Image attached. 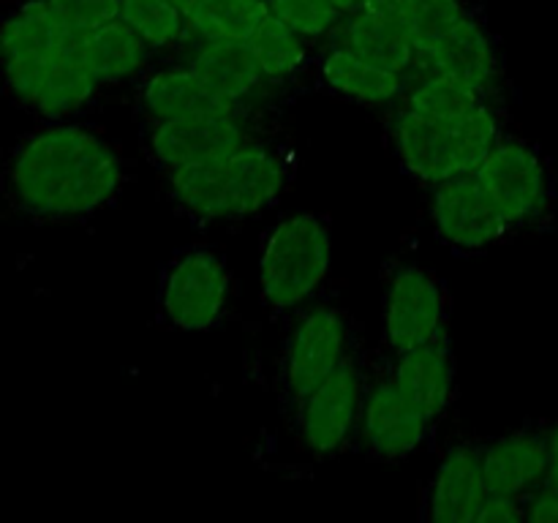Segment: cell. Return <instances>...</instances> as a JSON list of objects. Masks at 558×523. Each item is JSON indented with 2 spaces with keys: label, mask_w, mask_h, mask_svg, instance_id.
Returning a JSON list of instances; mask_svg holds the SVG:
<instances>
[{
  "label": "cell",
  "mask_w": 558,
  "mask_h": 523,
  "mask_svg": "<svg viewBox=\"0 0 558 523\" xmlns=\"http://www.w3.org/2000/svg\"><path fill=\"white\" fill-rule=\"evenodd\" d=\"M123 163L107 136L52 120L16 142L3 167V196L33 221L85 218L114 199Z\"/></svg>",
  "instance_id": "1"
},
{
  "label": "cell",
  "mask_w": 558,
  "mask_h": 523,
  "mask_svg": "<svg viewBox=\"0 0 558 523\" xmlns=\"http://www.w3.org/2000/svg\"><path fill=\"white\" fill-rule=\"evenodd\" d=\"M47 3L65 27L82 36L118 20L120 11V0H47Z\"/></svg>",
  "instance_id": "29"
},
{
  "label": "cell",
  "mask_w": 558,
  "mask_h": 523,
  "mask_svg": "<svg viewBox=\"0 0 558 523\" xmlns=\"http://www.w3.org/2000/svg\"><path fill=\"white\" fill-rule=\"evenodd\" d=\"M381 330L392 354L436 341L445 332V292L434 272L401 265L390 272L381 300Z\"/></svg>",
  "instance_id": "8"
},
{
  "label": "cell",
  "mask_w": 558,
  "mask_h": 523,
  "mask_svg": "<svg viewBox=\"0 0 558 523\" xmlns=\"http://www.w3.org/2000/svg\"><path fill=\"white\" fill-rule=\"evenodd\" d=\"M401 167L425 185L474 172L501 139V123L488 104L458 118H428L401 107L390 125Z\"/></svg>",
  "instance_id": "4"
},
{
  "label": "cell",
  "mask_w": 558,
  "mask_h": 523,
  "mask_svg": "<svg viewBox=\"0 0 558 523\" xmlns=\"http://www.w3.org/2000/svg\"><path fill=\"white\" fill-rule=\"evenodd\" d=\"M430 419L392 376L374 381L365 390L363 412H360V436L363 445L385 461H398L417 450L425 441Z\"/></svg>",
  "instance_id": "12"
},
{
  "label": "cell",
  "mask_w": 558,
  "mask_h": 523,
  "mask_svg": "<svg viewBox=\"0 0 558 523\" xmlns=\"http://www.w3.org/2000/svg\"><path fill=\"white\" fill-rule=\"evenodd\" d=\"M267 9L303 38L327 36L347 20L330 0H267Z\"/></svg>",
  "instance_id": "28"
},
{
  "label": "cell",
  "mask_w": 558,
  "mask_h": 523,
  "mask_svg": "<svg viewBox=\"0 0 558 523\" xmlns=\"http://www.w3.org/2000/svg\"><path fill=\"white\" fill-rule=\"evenodd\" d=\"M490 202L499 207L510 227L534 221L548 210L550 174L543 156L521 139L496 142L485 161L474 169Z\"/></svg>",
  "instance_id": "7"
},
{
  "label": "cell",
  "mask_w": 558,
  "mask_h": 523,
  "mask_svg": "<svg viewBox=\"0 0 558 523\" xmlns=\"http://www.w3.org/2000/svg\"><path fill=\"white\" fill-rule=\"evenodd\" d=\"M545 439H548V474H545V485L558 490V425L550 428Z\"/></svg>",
  "instance_id": "32"
},
{
  "label": "cell",
  "mask_w": 558,
  "mask_h": 523,
  "mask_svg": "<svg viewBox=\"0 0 558 523\" xmlns=\"http://www.w3.org/2000/svg\"><path fill=\"white\" fill-rule=\"evenodd\" d=\"M469 14L472 11L463 5V0H407V25L417 49V60Z\"/></svg>",
  "instance_id": "27"
},
{
  "label": "cell",
  "mask_w": 558,
  "mask_h": 523,
  "mask_svg": "<svg viewBox=\"0 0 558 523\" xmlns=\"http://www.w3.org/2000/svg\"><path fill=\"white\" fill-rule=\"evenodd\" d=\"M140 101L153 123L194 118V114H243L238 104H232L216 87L207 85L189 63L169 65V69L147 76Z\"/></svg>",
  "instance_id": "15"
},
{
  "label": "cell",
  "mask_w": 558,
  "mask_h": 523,
  "mask_svg": "<svg viewBox=\"0 0 558 523\" xmlns=\"http://www.w3.org/2000/svg\"><path fill=\"white\" fill-rule=\"evenodd\" d=\"M118 16L153 49L174 47L189 31L183 11L174 0H120Z\"/></svg>",
  "instance_id": "26"
},
{
  "label": "cell",
  "mask_w": 558,
  "mask_h": 523,
  "mask_svg": "<svg viewBox=\"0 0 558 523\" xmlns=\"http://www.w3.org/2000/svg\"><path fill=\"white\" fill-rule=\"evenodd\" d=\"M365 379L352 357L322 381L314 392L298 401V430L305 450L314 455H336L360 428V412L365 401Z\"/></svg>",
  "instance_id": "9"
},
{
  "label": "cell",
  "mask_w": 558,
  "mask_h": 523,
  "mask_svg": "<svg viewBox=\"0 0 558 523\" xmlns=\"http://www.w3.org/2000/svg\"><path fill=\"white\" fill-rule=\"evenodd\" d=\"M229 292L232 278L221 256L207 248H191L169 265L158 305L174 330L202 332L221 321Z\"/></svg>",
  "instance_id": "6"
},
{
  "label": "cell",
  "mask_w": 558,
  "mask_h": 523,
  "mask_svg": "<svg viewBox=\"0 0 558 523\" xmlns=\"http://www.w3.org/2000/svg\"><path fill=\"white\" fill-rule=\"evenodd\" d=\"M267 16V0H196L185 25L199 41H251Z\"/></svg>",
  "instance_id": "23"
},
{
  "label": "cell",
  "mask_w": 558,
  "mask_h": 523,
  "mask_svg": "<svg viewBox=\"0 0 558 523\" xmlns=\"http://www.w3.org/2000/svg\"><path fill=\"white\" fill-rule=\"evenodd\" d=\"M254 142L243 114H194V118L161 120L150 129V156L163 169L207 161Z\"/></svg>",
  "instance_id": "13"
},
{
  "label": "cell",
  "mask_w": 558,
  "mask_h": 523,
  "mask_svg": "<svg viewBox=\"0 0 558 523\" xmlns=\"http://www.w3.org/2000/svg\"><path fill=\"white\" fill-rule=\"evenodd\" d=\"M174 3H178V9H180V11H183V16H185V11H189V9H191V5H194V3H196V0H174Z\"/></svg>",
  "instance_id": "34"
},
{
  "label": "cell",
  "mask_w": 558,
  "mask_h": 523,
  "mask_svg": "<svg viewBox=\"0 0 558 523\" xmlns=\"http://www.w3.org/2000/svg\"><path fill=\"white\" fill-rule=\"evenodd\" d=\"M480 463L490 494L526 499L548 474V439L529 430L507 434L488 447H480Z\"/></svg>",
  "instance_id": "17"
},
{
  "label": "cell",
  "mask_w": 558,
  "mask_h": 523,
  "mask_svg": "<svg viewBox=\"0 0 558 523\" xmlns=\"http://www.w3.org/2000/svg\"><path fill=\"white\" fill-rule=\"evenodd\" d=\"M488 494L480 447L458 445L436 469L425 499V518L436 523H474Z\"/></svg>",
  "instance_id": "14"
},
{
  "label": "cell",
  "mask_w": 558,
  "mask_h": 523,
  "mask_svg": "<svg viewBox=\"0 0 558 523\" xmlns=\"http://www.w3.org/2000/svg\"><path fill=\"white\" fill-rule=\"evenodd\" d=\"M332 5H336L338 11H341L343 16H349V14H354V11L360 9V5H363V0H330Z\"/></svg>",
  "instance_id": "33"
},
{
  "label": "cell",
  "mask_w": 558,
  "mask_h": 523,
  "mask_svg": "<svg viewBox=\"0 0 558 523\" xmlns=\"http://www.w3.org/2000/svg\"><path fill=\"white\" fill-rule=\"evenodd\" d=\"M330 265L332 240L327 223L314 212L283 218L262 248V297L272 311L298 308L325 283Z\"/></svg>",
  "instance_id": "5"
},
{
  "label": "cell",
  "mask_w": 558,
  "mask_h": 523,
  "mask_svg": "<svg viewBox=\"0 0 558 523\" xmlns=\"http://www.w3.org/2000/svg\"><path fill=\"white\" fill-rule=\"evenodd\" d=\"M338 31H341V44L357 49L360 54L385 69L398 71L407 80L417 69V49H414L407 16L357 9L338 25Z\"/></svg>",
  "instance_id": "21"
},
{
  "label": "cell",
  "mask_w": 558,
  "mask_h": 523,
  "mask_svg": "<svg viewBox=\"0 0 558 523\" xmlns=\"http://www.w3.org/2000/svg\"><path fill=\"white\" fill-rule=\"evenodd\" d=\"M189 65L207 85L216 87L223 98L238 104L240 109L256 101L270 85V80L262 74L248 41H202L191 52Z\"/></svg>",
  "instance_id": "20"
},
{
  "label": "cell",
  "mask_w": 558,
  "mask_h": 523,
  "mask_svg": "<svg viewBox=\"0 0 558 523\" xmlns=\"http://www.w3.org/2000/svg\"><path fill=\"white\" fill-rule=\"evenodd\" d=\"M526 521L534 523H558V490L550 485H539L534 494L526 496Z\"/></svg>",
  "instance_id": "31"
},
{
  "label": "cell",
  "mask_w": 558,
  "mask_h": 523,
  "mask_svg": "<svg viewBox=\"0 0 558 523\" xmlns=\"http://www.w3.org/2000/svg\"><path fill=\"white\" fill-rule=\"evenodd\" d=\"M526 521V499L507 494H488L474 523H521Z\"/></svg>",
  "instance_id": "30"
},
{
  "label": "cell",
  "mask_w": 558,
  "mask_h": 523,
  "mask_svg": "<svg viewBox=\"0 0 558 523\" xmlns=\"http://www.w3.org/2000/svg\"><path fill=\"white\" fill-rule=\"evenodd\" d=\"M85 38L58 20L47 0H27L0 20V76L9 96L36 118L69 120L98 93Z\"/></svg>",
  "instance_id": "2"
},
{
  "label": "cell",
  "mask_w": 558,
  "mask_h": 523,
  "mask_svg": "<svg viewBox=\"0 0 558 523\" xmlns=\"http://www.w3.org/2000/svg\"><path fill=\"white\" fill-rule=\"evenodd\" d=\"M483 96V90L466 85V82L452 80L447 74H436V71H423V76L409 82L403 107L428 114V118H458V114L477 109L485 101Z\"/></svg>",
  "instance_id": "24"
},
{
  "label": "cell",
  "mask_w": 558,
  "mask_h": 523,
  "mask_svg": "<svg viewBox=\"0 0 558 523\" xmlns=\"http://www.w3.org/2000/svg\"><path fill=\"white\" fill-rule=\"evenodd\" d=\"M417 69L447 74L485 93L499 80L501 65L494 38L488 36L483 22H477V16L469 14L417 60Z\"/></svg>",
  "instance_id": "16"
},
{
  "label": "cell",
  "mask_w": 558,
  "mask_h": 523,
  "mask_svg": "<svg viewBox=\"0 0 558 523\" xmlns=\"http://www.w3.org/2000/svg\"><path fill=\"white\" fill-rule=\"evenodd\" d=\"M322 80L338 96L349 101L368 104V107H385L396 98L407 96L409 80L398 71L374 63L357 49L338 41L330 52L322 58Z\"/></svg>",
  "instance_id": "19"
},
{
  "label": "cell",
  "mask_w": 558,
  "mask_h": 523,
  "mask_svg": "<svg viewBox=\"0 0 558 523\" xmlns=\"http://www.w3.org/2000/svg\"><path fill=\"white\" fill-rule=\"evenodd\" d=\"M287 178V161L254 139L223 156L169 169V188L191 216L216 221L262 212L281 196Z\"/></svg>",
  "instance_id": "3"
},
{
  "label": "cell",
  "mask_w": 558,
  "mask_h": 523,
  "mask_svg": "<svg viewBox=\"0 0 558 523\" xmlns=\"http://www.w3.org/2000/svg\"><path fill=\"white\" fill-rule=\"evenodd\" d=\"M248 47L254 52L256 63H259L262 74L270 82L289 80L305 63V38L272 14L251 36Z\"/></svg>",
  "instance_id": "25"
},
{
  "label": "cell",
  "mask_w": 558,
  "mask_h": 523,
  "mask_svg": "<svg viewBox=\"0 0 558 523\" xmlns=\"http://www.w3.org/2000/svg\"><path fill=\"white\" fill-rule=\"evenodd\" d=\"M430 218L452 251H483L499 243L510 223L490 202L477 174L466 172L430 188Z\"/></svg>",
  "instance_id": "11"
},
{
  "label": "cell",
  "mask_w": 558,
  "mask_h": 523,
  "mask_svg": "<svg viewBox=\"0 0 558 523\" xmlns=\"http://www.w3.org/2000/svg\"><path fill=\"white\" fill-rule=\"evenodd\" d=\"M85 52L98 82L114 85V82H125L140 74L150 60L153 47L118 16V20L87 33Z\"/></svg>",
  "instance_id": "22"
},
{
  "label": "cell",
  "mask_w": 558,
  "mask_h": 523,
  "mask_svg": "<svg viewBox=\"0 0 558 523\" xmlns=\"http://www.w3.org/2000/svg\"><path fill=\"white\" fill-rule=\"evenodd\" d=\"M349 357L347 319L332 305L308 308L292 327L283 357V381L294 401H303L330 379Z\"/></svg>",
  "instance_id": "10"
},
{
  "label": "cell",
  "mask_w": 558,
  "mask_h": 523,
  "mask_svg": "<svg viewBox=\"0 0 558 523\" xmlns=\"http://www.w3.org/2000/svg\"><path fill=\"white\" fill-rule=\"evenodd\" d=\"M390 376L428 414L430 423H436L456 396V360L447 336L396 354Z\"/></svg>",
  "instance_id": "18"
}]
</instances>
